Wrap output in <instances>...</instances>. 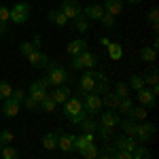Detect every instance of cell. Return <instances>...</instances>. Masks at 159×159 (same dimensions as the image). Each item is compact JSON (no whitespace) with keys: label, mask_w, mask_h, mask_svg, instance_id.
<instances>
[{"label":"cell","mask_w":159,"mask_h":159,"mask_svg":"<svg viewBox=\"0 0 159 159\" xmlns=\"http://www.w3.org/2000/svg\"><path fill=\"white\" fill-rule=\"evenodd\" d=\"M64 115H66V119L70 123H76V125L87 117L85 108H83V102H81L79 96H76V98H68L64 102Z\"/></svg>","instance_id":"cell-1"},{"label":"cell","mask_w":159,"mask_h":159,"mask_svg":"<svg viewBox=\"0 0 159 159\" xmlns=\"http://www.w3.org/2000/svg\"><path fill=\"white\" fill-rule=\"evenodd\" d=\"M45 76L49 79L51 85H55V87L66 85V81H68V72H66L61 66H57L55 61H49V64H47V74H45Z\"/></svg>","instance_id":"cell-2"},{"label":"cell","mask_w":159,"mask_h":159,"mask_svg":"<svg viewBox=\"0 0 159 159\" xmlns=\"http://www.w3.org/2000/svg\"><path fill=\"white\" fill-rule=\"evenodd\" d=\"M98 64V55L96 53H91V51H83V53H79V55H72V61H70V66H72L74 70H83V68H93Z\"/></svg>","instance_id":"cell-3"},{"label":"cell","mask_w":159,"mask_h":159,"mask_svg":"<svg viewBox=\"0 0 159 159\" xmlns=\"http://www.w3.org/2000/svg\"><path fill=\"white\" fill-rule=\"evenodd\" d=\"M30 19V4L28 2H17L13 9H9V21L21 25Z\"/></svg>","instance_id":"cell-4"},{"label":"cell","mask_w":159,"mask_h":159,"mask_svg":"<svg viewBox=\"0 0 159 159\" xmlns=\"http://www.w3.org/2000/svg\"><path fill=\"white\" fill-rule=\"evenodd\" d=\"M81 102H83V108H85L87 115H100L102 110V96L98 93H83L81 96Z\"/></svg>","instance_id":"cell-5"},{"label":"cell","mask_w":159,"mask_h":159,"mask_svg":"<svg viewBox=\"0 0 159 159\" xmlns=\"http://www.w3.org/2000/svg\"><path fill=\"white\" fill-rule=\"evenodd\" d=\"M96 83H98V72H96V70H87V72L79 79V96L91 93V91L96 89Z\"/></svg>","instance_id":"cell-6"},{"label":"cell","mask_w":159,"mask_h":159,"mask_svg":"<svg viewBox=\"0 0 159 159\" xmlns=\"http://www.w3.org/2000/svg\"><path fill=\"white\" fill-rule=\"evenodd\" d=\"M155 132H157V127H155L153 123L140 121L136 125V140H138V144H147L148 140L155 136Z\"/></svg>","instance_id":"cell-7"},{"label":"cell","mask_w":159,"mask_h":159,"mask_svg":"<svg viewBox=\"0 0 159 159\" xmlns=\"http://www.w3.org/2000/svg\"><path fill=\"white\" fill-rule=\"evenodd\" d=\"M64 15H66V19L70 21V19H76L81 13H83V7L79 4V0H61V9H60Z\"/></svg>","instance_id":"cell-8"},{"label":"cell","mask_w":159,"mask_h":159,"mask_svg":"<svg viewBox=\"0 0 159 159\" xmlns=\"http://www.w3.org/2000/svg\"><path fill=\"white\" fill-rule=\"evenodd\" d=\"M138 102H140V106H144V108H155L157 96H155L151 89L142 87V89H138Z\"/></svg>","instance_id":"cell-9"},{"label":"cell","mask_w":159,"mask_h":159,"mask_svg":"<svg viewBox=\"0 0 159 159\" xmlns=\"http://www.w3.org/2000/svg\"><path fill=\"white\" fill-rule=\"evenodd\" d=\"M49 55L45 53V51H34V53H30L28 55V64L32 66V68H47V64H49Z\"/></svg>","instance_id":"cell-10"},{"label":"cell","mask_w":159,"mask_h":159,"mask_svg":"<svg viewBox=\"0 0 159 159\" xmlns=\"http://www.w3.org/2000/svg\"><path fill=\"white\" fill-rule=\"evenodd\" d=\"M119 123H121V117L117 115V110H106V112L100 115V125H104L108 129H115Z\"/></svg>","instance_id":"cell-11"},{"label":"cell","mask_w":159,"mask_h":159,"mask_svg":"<svg viewBox=\"0 0 159 159\" xmlns=\"http://www.w3.org/2000/svg\"><path fill=\"white\" fill-rule=\"evenodd\" d=\"M136 147H138V140L132 138V136H119L115 140V148L117 151H129V153H134Z\"/></svg>","instance_id":"cell-12"},{"label":"cell","mask_w":159,"mask_h":159,"mask_svg":"<svg viewBox=\"0 0 159 159\" xmlns=\"http://www.w3.org/2000/svg\"><path fill=\"white\" fill-rule=\"evenodd\" d=\"M19 102H15L13 98H7V100H2V106H0V110L9 117V119H13V117H17L19 115Z\"/></svg>","instance_id":"cell-13"},{"label":"cell","mask_w":159,"mask_h":159,"mask_svg":"<svg viewBox=\"0 0 159 159\" xmlns=\"http://www.w3.org/2000/svg\"><path fill=\"white\" fill-rule=\"evenodd\" d=\"M83 15L89 21H100L104 17V9H102V4H89V7L83 9Z\"/></svg>","instance_id":"cell-14"},{"label":"cell","mask_w":159,"mask_h":159,"mask_svg":"<svg viewBox=\"0 0 159 159\" xmlns=\"http://www.w3.org/2000/svg\"><path fill=\"white\" fill-rule=\"evenodd\" d=\"M45 93H47V89L40 85L38 81L30 83V87H28V98H32L34 102H38V104H40V100L45 98Z\"/></svg>","instance_id":"cell-15"},{"label":"cell","mask_w":159,"mask_h":159,"mask_svg":"<svg viewBox=\"0 0 159 159\" xmlns=\"http://www.w3.org/2000/svg\"><path fill=\"white\" fill-rule=\"evenodd\" d=\"M104 13H108L112 17H119L123 13V0H104Z\"/></svg>","instance_id":"cell-16"},{"label":"cell","mask_w":159,"mask_h":159,"mask_svg":"<svg viewBox=\"0 0 159 159\" xmlns=\"http://www.w3.org/2000/svg\"><path fill=\"white\" fill-rule=\"evenodd\" d=\"M57 148L66 153L74 151V134H57Z\"/></svg>","instance_id":"cell-17"},{"label":"cell","mask_w":159,"mask_h":159,"mask_svg":"<svg viewBox=\"0 0 159 159\" xmlns=\"http://www.w3.org/2000/svg\"><path fill=\"white\" fill-rule=\"evenodd\" d=\"M47 19H49L53 25H60V28H64V25L68 24V19H66V15L60 11V9H53V11L47 13Z\"/></svg>","instance_id":"cell-18"},{"label":"cell","mask_w":159,"mask_h":159,"mask_svg":"<svg viewBox=\"0 0 159 159\" xmlns=\"http://www.w3.org/2000/svg\"><path fill=\"white\" fill-rule=\"evenodd\" d=\"M85 49H87V43L83 38H74V40L68 43V47H66V51H68L70 55H79V53H83Z\"/></svg>","instance_id":"cell-19"},{"label":"cell","mask_w":159,"mask_h":159,"mask_svg":"<svg viewBox=\"0 0 159 159\" xmlns=\"http://www.w3.org/2000/svg\"><path fill=\"white\" fill-rule=\"evenodd\" d=\"M119 100H121V98H119L115 91H106V93H104V98H102V106H106L108 110H117Z\"/></svg>","instance_id":"cell-20"},{"label":"cell","mask_w":159,"mask_h":159,"mask_svg":"<svg viewBox=\"0 0 159 159\" xmlns=\"http://www.w3.org/2000/svg\"><path fill=\"white\" fill-rule=\"evenodd\" d=\"M38 47H40V36H36L32 43H21V45H19V53H21L24 57H28L30 53L38 51Z\"/></svg>","instance_id":"cell-21"},{"label":"cell","mask_w":159,"mask_h":159,"mask_svg":"<svg viewBox=\"0 0 159 159\" xmlns=\"http://www.w3.org/2000/svg\"><path fill=\"white\" fill-rule=\"evenodd\" d=\"M70 93H72V91H70L68 87L61 85V87H55V91H53L51 96H53V100H55V104H64L66 100L70 98Z\"/></svg>","instance_id":"cell-22"},{"label":"cell","mask_w":159,"mask_h":159,"mask_svg":"<svg viewBox=\"0 0 159 159\" xmlns=\"http://www.w3.org/2000/svg\"><path fill=\"white\" fill-rule=\"evenodd\" d=\"M147 115H148V108H144V106H134L125 119H132V121H147Z\"/></svg>","instance_id":"cell-23"},{"label":"cell","mask_w":159,"mask_h":159,"mask_svg":"<svg viewBox=\"0 0 159 159\" xmlns=\"http://www.w3.org/2000/svg\"><path fill=\"white\" fill-rule=\"evenodd\" d=\"M57 134L60 132H49V134L43 136V147L47 151H55L57 148Z\"/></svg>","instance_id":"cell-24"},{"label":"cell","mask_w":159,"mask_h":159,"mask_svg":"<svg viewBox=\"0 0 159 159\" xmlns=\"http://www.w3.org/2000/svg\"><path fill=\"white\" fill-rule=\"evenodd\" d=\"M79 125H81V129H83V134H93V132L98 129V123H96V119H93L91 115H87Z\"/></svg>","instance_id":"cell-25"},{"label":"cell","mask_w":159,"mask_h":159,"mask_svg":"<svg viewBox=\"0 0 159 159\" xmlns=\"http://www.w3.org/2000/svg\"><path fill=\"white\" fill-rule=\"evenodd\" d=\"M140 60L144 61V64H155L157 51L153 49V47H142V49H140Z\"/></svg>","instance_id":"cell-26"},{"label":"cell","mask_w":159,"mask_h":159,"mask_svg":"<svg viewBox=\"0 0 159 159\" xmlns=\"http://www.w3.org/2000/svg\"><path fill=\"white\" fill-rule=\"evenodd\" d=\"M142 81H144V85H157L159 83V76H157V66H155V64H151V72H144L142 74Z\"/></svg>","instance_id":"cell-27"},{"label":"cell","mask_w":159,"mask_h":159,"mask_svg":"<svg viewBox=\"0 0 159 159\" xmlns=\"http://www.w3.org/2000/svg\"><path fill=\"white\" fill-rule=\"evenodd\" d=\"M108 91V79L104 76L102 72H98V83H96V89H93V93H98V96H104Z\"/></svg>","instance_id":"cell-28"},{"label":"cell","mask_w":159,"mask_h":159,"mask_svg":"<svg viewBox=\"0 0 159 159\" xmlns=\"http://www.w3.org/2000/svg\"><path fill=\"white\" fill-rule=\"evenodd\" d=\"M106 49H108V57H110V60L119 61V60L123 57V47L119 45V43H110Z\"/></svg>","instance_id":"cell-29"},{"label":"cell","mask_w":159,"mask_h":159,"mask_svg":"<svg viewBox=\"0 0 159 159\" xmlns=\"http://www.w3.org/2000/svg\"><path fill=\"white\" fill-rule=\"evenodd\" d=\"M40 108L45 110V112H53V110L57 108V104H55V100H53V96H51L49 91L45 93V98L40 100Z\"/></svg>","instance_id":"cell-30"},{"label":"cell","mask_w":159,"mask_h":159,"mask_svg":"<svg viewBox=\"0 0 159 159\" xmlns=\"http://www.w3.org/2000/svg\"><path fill=\"white\" fill-rule=\"evenodd\" d=\"M132 108H134V100H132V98H121V100H119V106H117V112L127 117Z\"/></svg>","instance_id":"cell-31"},{"label":"cell","mask_w":159,"mask_h":159,"mask_svg":"<svg viewBox=\"0 0 159 159\" xmlns=\"http://www.w3.org/2000/svg\"><path fill=\"white\" fill-rule=\"evenodd\" d=\"M0 155L2 159H19V151L13 148V144H4V147H0Z\"/></svg>","instance_id":"cell-32"},{"label":"cell","mask_w":159,"mask_h":159,"mask_svg":"<svg viewBox=\"0 0 159 159\" xmlns=\"http://www.w3.org/2000/svg\"><path fill=\"white\" fill-rule=\"evenodd\" d=\"M98 151H100V148L96 147V142H91V144H87V147L83 148V151H79V153H81V157H83V159H96V157H98Z\"/></svg>","instance_id":"cell-33"},{"label":"cell","mask_w":159,"mask_h":159,"mask_svg":"<svg viewBox=\"0 0 159 159\" xmlns=\"http://www.w3.org/2000/svg\"><path fill=\"white\" fill-rule=\"evenodd\" d=\"M74 28H76V30H79L81 34L89 32V19H87V17L83 15V13H81V15H79L76 19H74Z\"/></svg>","instance_id":"cell-34"},{"label":"cell","mask_w":159,"mask_h":159,"mask_svg":"<svg viewBox=\"0 0 159 159\" xmlns=\"http://www.w3.org/2000/svg\"><path fill=\"white\" fill-rule=\"evenodd\" d=\"M119 125L123 127L125 136H132V138H136V125H138L136 121H132V119H123V121L119 123Z\"/></svg>","instance_id":"cell-35"},{"label":"cell","mask_w":159,"mask_h":159,"mask_svg":"<svg viewBox=\"0 0 159 159\" xmlns=\"http://www.w3.org/2000/svg\"><path fill=\"white\" fill-rule=\"evenodd\" d=\"M127 87H129V89H136V91H138V89H142V87H147V85H144V81H142V74H132Z\"/></svg>","instance_id":"cell-36"},{"label":"cell","mask_w":159,"mask_h":159,"mask_svg":"<svg viewBox=\"0 0 159 159\" xmlns=\"http://www.w3.org/2000/svg\"><path fill=\"white\" fill-rule=\"evenodd\" d=\"M115 93L119 96V98H129V87L125 81H119V83H115Z\"/></svg>","instance_id":"cell-37"},{"label":"cell","mask_w":159,"mask_h":159,"mask_svg":"<svg viewBox=\"0 0 159 159\" xmlns=\"http://www.w3.org/2000/svg\"><path fill=\"white\" fill-rule=\"evenodd\" d=\"M115 151H117L115 147L106 144L102 151H98V157H96V159H115Z\"/></svg>","instance_id":"cell-38"},{"label":"cell","mask_w":159,"mask_h":159,"mask_svg":"<svg viewBox=\"0 0 159 159\" xmlns=\"http://www.w3.org/2000/svg\"><path fill=\"white\" fill-rule=\"evenodd\" d=\"M132 159H151V153H148V148L138 144V147L134 148V153H132Z\"/></svg>","instance_id":"cell-39"},{"label":"cell","mask_w":159,"mask_h":159,"mask_svg":"<svg viewBox=\"0 0 159 159\" xmlns=\"http://www.w3.org/2000/svg\"><path fill=\"white\" fill-rule=\"evenodd\" d=\"M11 93H13V87H11V83H7V81H0V100L11 98Z\"/></svg>","instance_id":"cell-40"},{"label":"cell","mask_w":159,"mask_h":159,"mask_svg":"<svg viewBox=\"0 0 159 159\" xmlns=\"http://www.w3.org/2000/svg\"><path fill=\"white\" fill-rule=\"evenodd\" d=\"M13 140H15V134H13L11 129L0 132V147H4V144H13Z\"/></svg>","instance_id":"cell-41"},{"label":"cell","mask_w":159,"mask_h":159,"mask_svg":"<svg viewBox=\"0 0 159 159\" xmlns=\"http://www.w3.org/2000/svg\"><path fill=\"white\" fill-rule=\"evenodd\" d=\"M100 24L104 25L106 30H112V28H115V24H117V17H112V15H108V13H104V17L100 19Z\"/></svg>","instance_id":"cell-42"},{"label":"cell","mask_w":159,"mask_h":159,"mask_svg":"<svg viewBox=\"0 0 159 159\" xmlns=\"http://www.w3.org/2000/svg\"><path fill=\"white\" fill-rule=\"evenodd\" d=\"M87 144H91V142H87L85 134H81V136H74V151H83V148H85Z\"/></svg>","instance_id":"cell-43"},{"label":"cell","mask_w":159,"mask_h":159,"mask_svg":"<svg viewBox=\"0 0 159 159\" xmlns=\"http://www.w3.org/2000/svg\"><path fill=\"white\" fill-rule=\"evenodd\" d=\"M25 96H28V93H25V89H13V93H11V98L15 100V102H19V104L25 100Z\"/></svg>","instance_id":"cell-44"},{"label":"cell","mask_w":159,"mask_h":159,"mask_svg":"<svg viewBox=\"0 0 159 159\" xmlns=\"http://www.w3.org/2000/svg\"><path fill=\"white\" fill-rule=\"evenodd\" d=\"M21 104H24L28 110H38V108H40V104H38V102H34L32 98H28V96H25V100L21 102Z\"/></svg>","instance_id":"cell-45"},{"label":"cell","mask_w":159,"mask_h":159,"mask_svg":"<svg viewBox=\"0 0 159 159\" xmlns=\"http://www.w3.org/2000/svg\"><path fill=\"white\" fill-rule=\"evenodd\" d=\"M148 21H151V24H157V19H159V9L157 7H153V9H151V11H148Z\"/></svg>","instance_id":"cell-46"},{"label":"cell","mask_w":159,"mask_h":159,"mask_svg":"<svg viewBox=\"0 0 159 159\" xmlns=\"http://www.w3.org/2000/svg\"><path fill=\"white\" fill-rule=\"evenodd\" d=\"M96 132H100V136H102L104 140H108V138H110V134H112V129L104 127V125H100V123H98V129H96Z\"/></svg>","instance_id":"cell-47"},{"label":"cell","mask_w":159,"mask_h":159,"mask_svg":"<svg viewBox=\"0 0 159 159\" xmlns=\"http://www.w3.org/2000/svg\"><path fill=\"white\" fill-rule=\"evenodd\" d=\"M115 159H132L129 151H115Z\"/></svg>","instance_id":"cell-48"},{"label":"cell","mask_w":159,"mask_h":159,"mask_svg":"<svg viewBox=\"0 0 159 159\" xmlns=\"http://www.w3.org/2000/svg\"><path fill=\"white\" fill-rule=\"evenodd\" d=\"M0 21H9V9L0 4Z\"/></svg>","instance_id":"cell-49"},{"label":"cell","mask_w":159,"mask_h":159,"mask_svg":"<svg viewBox=\"0 0 159 159\" xmlns=\"http://www.w3.org/2000/svg\"><path fill=\"white\" fill-rule=\"evenodd\" d=\"M9 32V21H0V36H4Z\"/></svg>","instance_id":"cell-50"},{"label":"cell","mask_w":159,"mask_h":159,"mask_svg":"<svg viewBox=\"0 0 159 159\" xmlns=\"http://www.w3.org/2000/svg\"><path fill=\"white\" fill-rule=\"evenodd\" d=\"M38 83H40V85L45 87V89H49V87H51V83H49V79H47V76H43V79H38Z\"/></svg>","instance_id":"cell-51"},{"label":"cell","mask_w":159,"mask_h":159,"mask_svg":"<svg viewBox=\"0 0 159 159\" xmlns=\"http://www.w3.org/2000/svg\"><path fill=\"white\" fill-rule=\"evenodd\" d=\"M100 45H104V47H108V45H110V40H108L106 36H104V38H100Z\"/></svg>","instance_id":"cell-52"},{"label":"cell","mask_w":159,"mask_h":159,"mask_svg":"<svg viewBox=\"0 0 159 159\" xmlns=\"http://www.w3.org/2000/svg\"><path fill=\"white\" fill-rule=\"evenodd\" d=\"M127 2H129V4H140L142 0H127Z\"/></svg>","instance_id":"cell-53"},{"label":"cell","mask_w":159,"mask_h":159,"mask_svg":"<svg viewBox=\"0 0 159 159\" xmlns=\"http://www.w3.org/2000/svg\"><path fill=\"white\" fill-rule=\"evenodd\" d=\"M36 159H38V157H36Z\"/></svg>","instance_id":"cell-54"}]
</instances>
